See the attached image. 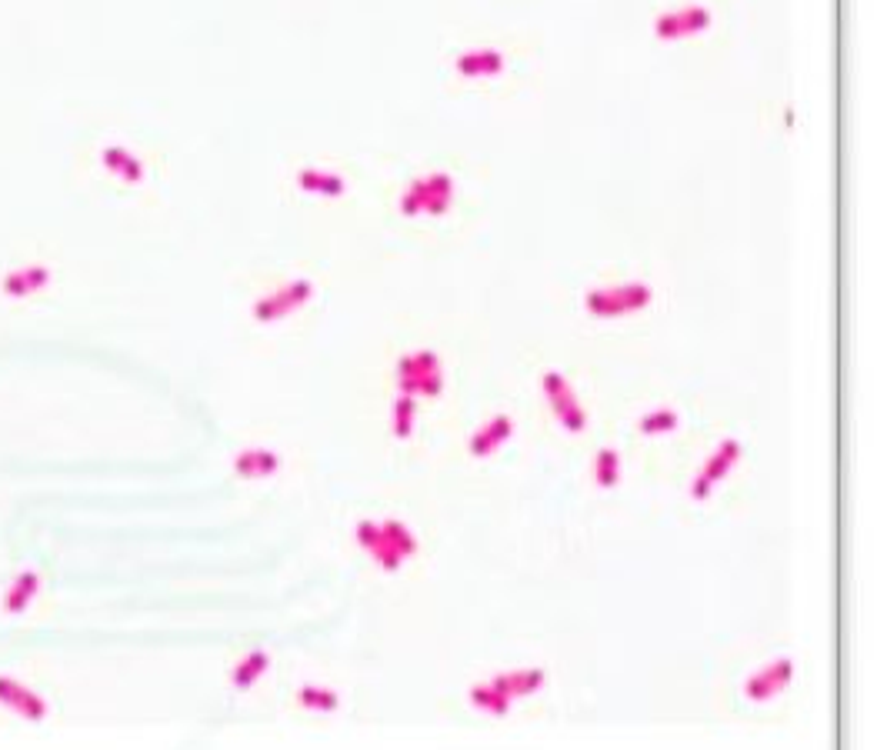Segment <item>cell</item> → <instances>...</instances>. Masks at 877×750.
Here are the masks:
<instances>
[{
	"label": "cell",
	"instance_id": "cell-3",
	"mask_svg": "<svg viewBox=\"0 0 877 750\" xmlns=\"http://www.w3.org/2000/svg\"><path fill=\"white\" fill-rule=\"evenodd\" d=\"M654 284L644 277L614 280V284H597L584 290V310L594 320H627L644 314L654 304Z\"/></svg>",
	"mask_w": 877,
	"mask_h": 750
},
{
	"label": "cell",
	"instance_id": "cell-8",
	"mask_svg": "<svg viewBox=\"0 0 877 750\" xmlns=\"http://www.w3.org/2000/svg\"><path fill=\"white\" fill-rule=\"evenodd\" d=\"M314 280L311 277H294L287 280L284 287H277L274 294L261 297L254 304V320L257 324H277V320L291 317L297 314V310H304L307 304L314 300Z\"/></svg>",
	"mask_w": 877,
	"mask_h": 750
},
{
	"label": "cell",
	"instance_id": "cell-2",
	"mask_svg": "<svg viewBox=\"0 0 877 750\" xmlns=\"http://www.w3.org/2000/svg\"><path fill=\"white\" fill-rule=\"evenodd\" d=\"M544 684H547L544 667H517V670H507V674L487 677L481 684H474L467 690V700H471L474 710H481L487 717H507L517 700L541 694Z\"/></svg>",
	"mask_w": 877,
	"mask_h": 750
},
{
	"label": "cell",
	"instance_id": "cell-18",
	"mask_svg": "<svg viewBox=\"0 0 877 750\" xmlns=\"http://www.w3.org/2000/svg\"><path fill=\"white\" fill-rule=\"evenodd\" d=\"M417 404H421V400H414L407 394L394 397V404H391V434L397 440H411L414 427H417Z\"/></svg>",
	"mask_w": 877,
	"mask_h": 750
},
{
	"label": "cell",
	"instance_id": "cell-15",
	"mask_svg": "<svg viewBox=\"0 0 877 750\" xmlns=\"http://www.w3.org/2000/svg\"><path fill=\"white\" fill-rule=\"evenodd\" d=\"M277 470H281V457L274 454V450H264V447H257V450H244L241 457H237V474L241 477H274Z\"/></svg>",
	"mask_w": 877,
	"mask_h": 750
},
{
	"label": "cell",
	"instance_id": "cell-4",
	"mask_svg": "<svg viewBox=\"0 0 877 750\" xmlns=\"http://www.w3.org/2000/svg\"><path fill=\"white\" fill-rule=\"evenodd\" d=\"M454 200H457L454 177L447 170H427V174L414 177L404 187L397 207H401L404 217H444L454 207Z\"/></svg>",
	"mask_w": 877,
	"mask_h": 750
},
{
	"label": "cell",
	"instance_id": "cell-6",
	"mask_svg": "<svg viewBox=\"0 0 877 750\" xmlns=\"http://www.w3.org/2000/svg\"><path fill=\"white\" fill-rule=\"evenodd\" d=\"M541 394L547 400V410L551 417L561 424L567 434H584L591 417H587V407L581 404V394L574 390V384L567 380L561 370H544L541 374Z\"/></svg>",
	"mask_w": 877,
	"mask_h": 750
},
{
	"label": "cell",
	"instance_id": "cell-16",
	"mask_svg": "<svg viewBox=\"0 0 877 750\" xmlns=\"http://www.w3.org/2000/svg\"><path fill=\"white\" fill-rule=\"evenodd\" d=\"M104 164L111 174H117V180H124V184H141L144 180V164L127 147H107Z\"/></svg>",
	"mask_w": 877,
	"mask_h": 750
},
{
	"label": "cell",
	"instance_id": "cell-21",
	"mask_svg": "<svg viewBox=\"0 0 877 750\" xmlns=\"http://www.w3.org/2000/svg\"><path fill=\"white\" fill-rule=\"evenodd\" d=\"M47 280H51V274H47V270H44L41 277H34V270H24V274H21V280H14V277H11V280H7L4 287H11L17 297H24V294H31V290L44 287Z\"/></svg>",
	"mask_w": 877,
	"mask_h": 750
},
{
	"label": "cell",
	"instance_id": "cell-17",
	"mask_svg": "<svg viewBox=\"0 0 877 750\" xmlns=\"http://www.w3.org/2000/svg\"><path fill=\"white\" fill-rule=\"evenodd\" d=\"M297 704L304 710H314V714H334L341 707V697H337L334 687L324 684H301L297 687Z\"/></svg>",
	"mask_w": 877,
	"mask_h": 750
},
{
	"label": "cell",
	"instance_id": "cell-11",
	"mask_svg": "<svg viewBox=\"0 0 877 750\" xmlns=\"http://www.w3.org/2000/svg\"><path fill=\"white\" fill-rule=\"evenodd\" d=\"M454 74L461 80H494L504 74V54L497 47H471L454 57Z\"/></svg>",
	"mask_w": 877,
	"mask_h": 750
},
{
	"label": "cell",
	"instance_id": "cell-14",
	"mask_svg": "<svg viewBox=\"0 0 877 750\" xmlns=\"http://www.w3.org/2000/svg\"><path fill=\"white\" fill-rule=\"evenodd\" d=\"M267 667H271V654H267V650H251V654H244L231 670V684L237 690H251L257 680L267 674Z\"/></svg>",
	"mask_w": 877,
	"mask_h": 750
},
{
	"label": "cell",
	"instance_id": "cell-20",
	"mask_svg": "<svg viewBox=\"0 0 877 750\" xmlns=\"http://www.w3.org/2000/svg\"><path fill=\"white\" fill-rule=\"evenodd\" d=\"M594 480H597V487H601V490H614L617 484H621V454H617L614 447L597 450Z\"/></svg>",
	"mask_w": 877,
	"mask_h": 750
},
{
	"label": "cell",
	"instance_id": "cell-5",
	"mask_svg": "<svg viewBox=\"0 0 877 750\" xmlns=\"http://www.w3.org/2000/svg\"><path fill=\"white\" fill-rule=\"evenodd\" d=\"M394 384L414 400H437L444 394V360L434 350H411L397 360Z\"/></svg>",
	"mask_w": 877,
	"mask_h": 750
},
{
	"label": "cell",
	"instance_id": "cell-13",
	"mask_svg": "<svg viewBox=\"0 0 877 750\" xmlns=\"http://www.w3.org/2000/svg\"><path fill=\"white\" fill-rule=\"evenodd\" d=\"M297 187L304 190V194H314V197H341L344 194V177L337 174V170H327V167H301L297 170Z\"/></svg>",
	"mask_w": 877,
	"mask_h": 750
},
{
	"label": "cell",
	"instance_id": "cell-19",
	"mask_svg": "<svg viewBox=\"0 0 877 750\" xmlns=\"http://www.w3.org/2000/svg\"><path fill=\"white\" fill-rule=\"evenodd\" d=\"M681 427V414H677L674 407H657V410H647V414L637 420V430L647 437H661V434H674V430Z\"/></svg>",
	"mask_w": 877,
	"mask_h": 750
},
{
	"label": "cell",
	"instance_id": "cell-10",
	"mask_svg": "<svg viewBox=\"0 0 877 750\" xmlns=\"http://www.w3.org/2000/svg\"><path fill=\"white\" fill-rule=\"evenodd\" d=\"M794 674H797L794 657H774V660H767L764 667H757L754 674L744 680V697L751 700V704H767V700L781 697L784 690L791 687Z\"/></svg>",
	"mask_w": 877,
	"mask_h": 750
},
{
	"label": "cell",
	"instance_id": "cell-9",
	"mask_svg": "<svg viewBox=\"0 0 877 750\" xmlns=\"http://www.w3.org/2000/svg\"><path fill=\"white\" fill-rule=\"evenodd\" d=\"M711 27H714V14H711V7H704V4L671 7V10H664V14L654 17V37L664 40V44H677V40L697 37Z\"/></svg>",
	"mask_w": 877,
	"mask_h": 750
},
{
	"label": "cell",
	"instance_id": "cell-7",
	"mask_svg": "<svg viewBox=\"0 0 877 750\" xmlns=\"http://www.w3.org/2000/svg\"><path fill=\"white\" fill-rule=\"evenodd\" d=\"M741 457H744V444L737 437H724L721 444L711 450V457L704 460L701 470H697V477L691 480V497L697 500V504H704V500L714 497V490L731 477V470L741 464Z\"/></svg>",
	"mask_w": 877,
	"mask_h": 750
},
{
	"label": "cell",
	"instance_id": "cell-12",
	"mask_svg": "<svg viewBox=\"0 0 877 750\" xmlns=\"http://www.w3.org/2000/svg\"><path fill=\"white\" fill-rule=\"evenodd\" d=\"M511 437H514V417L494 414L487 424H481L471 437H467V454H471L474 460H487L491 454H497Z\"/></svg>",
	"mask_w": 877,
	"mask_h": 750
},
{
	"label": "cell",
	"instance_id": "cell-1",
	"mask_svg": "<svg viewBox=\"0 0 877 750\" xmlns=\"http://www.w3.org/2000/svg\"><path fill=\"white\" fill-rule=\"evenodd\" d=\"M354 540H357V547H361L364 554L384 570V574H397V570H401L407 560H414L417 550H421L414 527L401 517L357 520Z\"/></svg>",
	"mask_w": 877,
	"mask_h": 750
}]
</instances>
